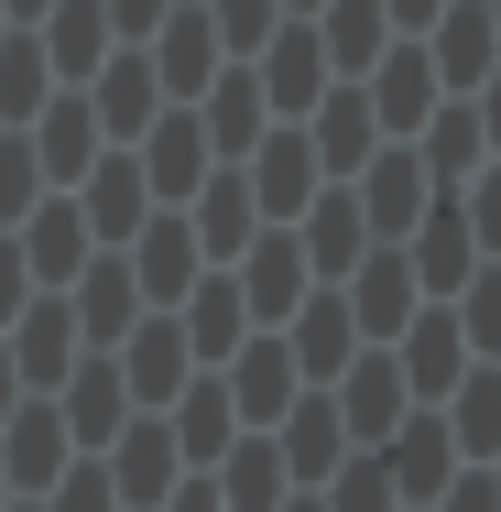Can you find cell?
Masks as SVG:
<instances>
[{"mask_svg": "<svg viewBox=\"0 0 501 512\" xmlns=\"http://www.w3.org/2000/svg\"><path fill=\"white\" fill-rule=\"evenodd\" d=\"M273 447H284V480H295V491H316V480H338V469H349V425H338L327 393H316V404L295 393V414H284V436H273Z\"/></svg>", "mask_w": 501, "mask_h": 512, "instance_id": "3957f363", "label": "cell"}, {"mask_svg": "<svg viewBox=\"0 0 501 512\" xmlns=\"http://www.w3.org/2000/svg\"><path fill=\"white\" fill-rule=\"evenodd\" d=\"M186 382H197V349H186V327H142V338H131V393H142V404H175Z\"/></svg>", "mask_w": 501, "mask_h": 512, "instance_id": "8fae6325", "label": "cell"}, {"mask_svg": "<svg viewBox=\"0 0 501 512\" xmlns=\"http://www.w3.org/2000/svg\"><path fill=\"white\" fill-rule=\"evenodd\" d=\"M458 218H469V240H480V251L501 262V164L480 175V186H469V207H458Z\"/></svg>", "mask_w": 501, "mask_h": 512, "instance_id": "ac0fdd59", "label": "cell"}, {"mask_svg": "<svg viewBox=\"0 0 501 512\" xmlns=\"http://www.w3.org/2000/svg\"><path fill=\"white\" fill-rule=\"evenodd\" d=\"M240 306H251V316H295L305 306V251H295V240H262V251H251Z\"/></svg>", "mask_w": 501, "mask_h": 512, "instance_id": "4fadbf2b", "label": "cell"}, {"mask_svg": "<svg viewBox=\"0 0 501 512\" xmlns=\"http://www.w3.org/2000/svg\"><path fill=\"white\" fill-rule=\"evenodd\" d=\"M403 414H414V393H403V360H393V349H360V360L338 371V425H349L360 447H382Z\"/></svg>", "mask_w": 501, "mask_h": 512, "instance_id": "6da1fadb", "label": "cell"}, {"mask_svg": "<svg viewBox=\"0 0 501 512\" xmlns=\"http://www.w3.org/2000/svg\"><path fill=\"white\" fill-rule=\"evenodd\" d=\"M207 120H218V142H251V131H262V99H251V77H229Z\"/></svg>", "mask_w": 501, "mask_h": 512, "instance_id": "d6986e66", "label": "cell"}, {"mask_svg": "<svg viewBox=\"0 0 501 512\" xmlns=\"http://www.w3.org/2000/svg\"><path fill=\"white\" fill-rule=\"evenodd\" d=\"M207 480H218V502H229V512H284V502H295V480H284V447H273V436H240Z\"/></svg>", "mask_w": 501, "mask_h": 512, "instance_id": "8992f818", "label": "cell"}, {"mask_svg": "<svg viewBox=\"0 0 501 512\" xmlns=\"http://www.w3.org/2000/svg\"><path fill=\"white\" fill-rule=\"evenodd\" d=\"M175 469H186V458H175V425H131L120 458H109V491L153 512V502H175Z\"/></svg>", "mask_w": 501, "mask_h": 512, "instance_id": "52a82bcc", "label": "cell"}, {"mask_svg": "<svg viewBox=\"0 0 501 512\" xmlns=\"http://www.w3.org/2000/svg\"><path fill=\"white\" fill-rule=\"evenodd\" d=\"M164 512H229V502H218V480H175V502H164Z\"/></svg>", "mask_w": 501, "mask_h": 512, "instance_id": "603a6c76", "label": "cell"}, {"mask_svg": "<svg viewBox=\"0 0 501 512\" xmlns=\"http://www.w3.org/2000/svg\"><path fill=\"white\" fill-rule=\"evenodd\" d=\"M55 458H66V425H55V414H33V425L11 436V469H55Z\"/></svg>", "mask_w": 501, "mask_h": 512, "instance_id": "44dd1931", "label": "cell"}, {"mask_svg": "<svg viewBox=\"0 0 501 512\" xmlns=\"http://www.w3.org/2000/svg\"><path fill=\"white\" fill-rule=\"evenodd\" d=\"M360 218H371L382 240H403V229L425 218V164H414V153H382V164H371V197H360Z\"/></svg>", "mask_w": 501, "mask_h": 512, "instance_id": "7c38bea8", "label": "cell"}, {"mask_svg": "<svg viewBox=\"0 0 501 512\" xmlns=\"http://www.w3.org/2000/svg\"><path fill=\"white\" fill-rule=\"evenodd\" d=\"M251 338V306H240V284L229 273H207L197 284V306H186V349H197L207 371H229V349Z\"/></svg>", "mask_w": 501, "mask_h": 512, "instance_id": "30bf717a", "label": "cell"}, {"mask_svg": "<svg viewBox=\"0 0 501 512\" xmlns=\"http://www.w3.org/2000/svg\"><path fill=\"white\" fill-rule=\"evenodd\" d=\"M295 251L316 262V273H360V262H371V218H360V197H316Z\"/></svg>", "mask_w": 501, "mask_h": 512, "instance_id": "9c48e42d", "label": "cell"}, {"mask_svg": "<svg viewBox=\"0 0 501 512\" xmlns=\"http://www.w3.org/2000/svg\"><path fill=\"white\" fill-rule=\"evenodd\" d=\"M229 447H240V404H229V382H186V393H175V458L218 469Z\"/></svg>", "mask_w": 501, "mask_h": 512, "instance_id": "ba28073f", "label": "cell"}, {"mask_svg": "<svg viewBox=\"0 0 501 512\" xmlns=\"http://www.w3.org/2000/svg\"><path fill=\"white\" fill-rule=\"evenodd\" d=\"M382 33H393V11H382V0H338V11H327V44H338L349 66H360V55H382Z\"/></svg>", "mask_w": 501, "mask_h": 512, "instance_id": "e0dca14e", "label": "cell"}, {"mask_svg": "<svg viewBox=\"0 0 501 512\" xmlns=\"http://www.w3.org/2000/svg\"><path fill=\"white\" fill-rule=\"evenodd\" d=\"M284 512H327V502H316V491H295V502H284Z\"/></svg>", "mask_w": 501, "mask_h": 512, "instance_id": "cb8c5ba5", "label": "cell"}, {"mask_svg": "<svg viewBox=\"0 0 501 512\" xmlns=\"http://www.w3.org/2000/svg\"><path fill=\"white\" fill-rule=\"evenodd\" d=\"M295 371L305 382H338L349 360H360V316H349V295H316V306H295Z\"/></svg>", "mask_w": 501, "mask_h": 512, "instance_id": "5b68a950", "label": "cell"}, {"mask_svg": "<svg viewBox=\"0 0 501 512\" xmlns=\"http://www.w3.org/2000/svg\"><path fill=\"white\" fill-rule=\"evenodd\" d=\"M447 316H458V338H469V360H501V273H469Z\"/></svg>", "mask_w": 501, "mask_h": 512, "instance_id": "5bb4252c", "label": "cell"}, {"mask_svg": "<svg viewBox=\"0 0 501 512\" xmlns=\"http://www.w3.org/2000/svg\"><path fill=\"white\" fill-rule=\"evenodd\" d=\"M66 512H120V491H109V469H77V480H66Z\"/></svg>", "mask_w": 501, "mask_h": 512, "instance_id": "7402d4cb", "label": "cell"}, {"mask_svg": "<svg viewBox=\"0 0 501 512\" xmlns=\"http://www.w3.org/2000/svg\"><path fill=\"white\" fill-rule=\"evenodd\" d=\"M218 382H229L240 425H284V414H295V382H305V371H295V349H284V338H240Z\"/></svg>", "mask_w": 501, "mask_h": 512, "instance_id": "7a4b0ae2", "label": "cell"}, {"mask_svg": "<svg viewBox=\"0 0 501 512\" xmlns=\"http://www.w3.org/2000/svg\"><path fill=\"white\" fill-rule=\"evenodd\" d=\"M142 284H153V295H186V284H197V240H186L175 218L142 240Z\"/></svg>", "mask_w": 501, "mask_h": 512, "instance_id": "9a60e30c", "label": "cell"}, {"mask_svg": "<svg viewBox=\"0 0 501 512\" xmlns=\"http://www.w3.org/2000/svg\"><path fill=\"white\" fill-rule=\"evenodd\" d=\"M425 512H501V480H491V469H458V480H447Z\"/></svg>", "mask_w": 501, "mask_h": 512, "instance_id": "ffe728a7", "label": "cell"}, {"mask_svg": "<svg viewBox=\"0 0 501 512\" xmlns=\"http://www.w3.org/2000/svg\"><path fill=\"white\" fill-rule=\"evenodd\" d=\"M316 502H327V512H403V502H393V480H382V458H349V469H338Z\"/></svg>", "mask_w": 501, "mask_h": 512, "instance_id": "2e32d148", "label": "cell"}, {"mask_svg": "<svg viewBox=\"0 0 501 512\" xmlns=\"http://www.w3.org/2000/svg\"><path fill=\"white\" fill-rule=\"evenodd\" d=\"M414 306H425L414 262H403V251H371V262H360V284H349V316H360V338H382V349H393L403 327H414Z\"/></svg>", "mask_w": 501, "mask_h": 512, "instance_id": "277c9868", "label": "cell"}]
</instances>
